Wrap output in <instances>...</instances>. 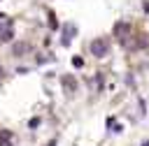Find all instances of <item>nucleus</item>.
<instances>
[{"instance_id":"f03ea898","label":"nucleus","mask_w":149,"mask_h":146,"mask_svg":"<svg viewBox=\"0 0 149 146\" xmlns=\"http://www.w3.org/2000/svg\"><path fill=\"white\" fill-rule=\"evenodd\" d=\"M114 32H116V37H119L121 42H126V39L130 37V35H128V32H130V25H128V23H116V25H114Z\"/></svg>"},{"instance_id":"423d86ee","label":"nucleus","mask_w":149,"mask_h":146,"mask_svg":"<svg viewBox=\"0 0 149 146\" xmlns=\"http://www.w3.org/2000/svg\"><path fill=\"white\" fill-rule=\"evenodd\" d=\"M12 37H14V32H12V28H7V30L2 32V37H0V42H9Z\"/></svg>"},{"instance_id":"6e6552de","label":"nucleus","mask_w":149,"mask_h":146,"mask_svg":"<svg viewBox=\"0 0 149 146\" xmlns=\"http://www.w3.org/2000/svg\"><path fill=\"white\" fill-rule=\"evenodd\" d=\"M72 65H74V67H81V65H84V60H81L79 56H74V58H72Z\"/></svg>"},{"instance_id":"9b49d317","label":"nucleus","mask_w":149,"mask_h":146,"mask_svg":"<svg viewBox=\"0 0 149 146\" xmlns=\"http://www.w3.org/2000/svg\"><path fill=\"white\" fill-rule=\"evenodd\" d=\"M144 12H149V2H144Z\"/></svg>"},{"instance_id":"ddd939ff","label":"nucleus","mask_w":149,"mask_h":146,"mask_svg":"<svg viewBox=\"0 0 149 146\" xmlns=\"http://www.w3.org/2000/svg\"><path fill=\"white\" fill-rule=\"evenodd\" d=\"M140 146H149V141H142V144H140Z\"/></svg>"},{"instance_id":"39448f33","label":"nucleus","mask_w":149,"mask_h":146,"mask_svg":"<svg viewBox=\"0 0 149 146\" xmlns=\"http://www.w3.org/2000/svg\"><path fill=\"white\" fill-rule=\"evenodd\" d=\"M63 88H68L70 93H74V90H77V81H74L70 74H65V76H63Z\"/></svg>"},{"instance_id":"f8f14e48","label":"nucleus","mask_w":149,"mask_h":146,"mask_svg":"<svg viewBox=\"0 0 149 146\" xmlns=\"http://www.w3.org/2000/svg\"><path fill=\"white\" fill-rule=\"evenodd\" d=\"M49 146H56V139H54V141H49Z\"/></svg>"},{"instance_id":"1a4fd4ad","label":"nucleus","mask_w":149,"mask_h":146,"mask_svg":"<svg viewBox=\"0 0 149 146\" xmlns=\"http://www.w3.org/2000/svg\"><path fill=\"white\" fill-rule=\"evenodd\" d=\"M0 139H12V132H7V130L0 127Z\"/></svg>"},{"instance_id":"f257e3e1","label":"nucleus","mask_w":149,"mask_h":146,"mask_svg":"<svg viewBox=\"0 0 149 146\" xmlns=\"http://www.w3.org/2000/svg\"><path fill=\"white\" fill-rule=\"evenodd\" d=\"M91 53H93L95 58H105V56L109 53V42H107L105 37L93 39V42H91Z\"/></svg>"},{"instance_id":"9d476101","label":"nucleus","mask_w":149,"mask_h":146,"mask_svg":"<svg viewBox=\"0 0 149 146\" xmlns=\"http://www.w3.org/2000/svg\"><path fill=\"white\" fill-rule=\"evenodd\" d=\"M0 146H12V139H0Z\"/></svg>"},{"instance_id":"20e7f679","label":"nucleus","mask_w":149,"mask_h":146,"mask_svg":"<svg viewBox=\"0 0 149 146\" xmlns=\"http://www.w3.org/2000/svg\"><path fill=\"white\" fill-rule=\"evenodd\" d=\"M12 51H14V56H23L26 51H30V44H28V42H16V44L12 46Z\"/></svg>"},{"instance_id":"7ed1b4c3","label":"nucleus","mask_w":149,"mask_h":146,"mask_svg":"<svg viewBox=\"0 0 149 146\" xmlns=\"http://www.w3.org/2000/svg\"><path fill=\"white\" fill-rule=\"evenodd\" d=\"M74 30H77V28H74L72 23H68V25L63 28V39H61V42H63V46H70V35H72Z\"/></svg>"},{"instance_id":"0eeeda50","label":"nucleus","mask_w":149,"mask_h":146,"mask_svg":"<svg viewBox=\"0 0 149 146\" xmlns=\"http://www.w3.org/2000/svg\"><path fill=\"white\" fill-rule=\"evenodd\" d=\"M49 25H51V28H58V23H56V19H54V12H49Z\"/></svg>"}]
</instances>
